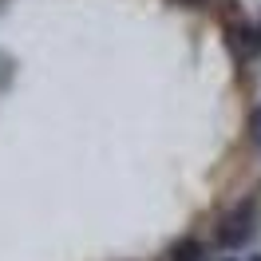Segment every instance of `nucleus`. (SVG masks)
I'll use <instances>...</instances> for the list:
<instances>
[{
    "instance_id": "6",
    "label": "nucleus",
    "mask_w": 261,
    "mask_h": 261,
    "mask_svg": "<svg viewBox=\"0 0 261 261\" xmlns=\"http://www.w3.org/2000/svg\"><path fill=\"white\" fill-rule=\"evenodd\" d=\"M218 261H245V257H229V253H226V257H218Z\"/></svg>"
},
{
    "instance_id": "7",
    "label": "nucleus",
    "mask_w": 261,
    "mask_h": 261,
    "mask_svg": "<svg viewBox=\"0 0 261 261\" xmlns=\"http://www.w3.org/2000/svg\"><path fill=\"white\" fill-rule=\"evenodd\" d=\"M245 261H261V253H249V257H245Z\"/></svg>"
},
{
    "instance_id": "3",
    "label": "nucleus",
    "mask_w": 261,
    "mask_h": 261,
    "mask_svg": "<svg viewBox=\"0 0 261 261\" xmlns=\"http://www.w3.org/2000/svg\"><path fill=\"white\" fill-rule=\"evenodd\" d=\"M166 261H210V245L198 238H178L166 249Z\"/></svg>"
},
{
    "instance_id": "1",
    "label": "nucleus",
    "mask_w": 261,
    "mask_h": 261,
    "mask_svg": "<svg viewBox=\"0 0 261 261\" xmlns=\"http://www.w3.org/2000/svg\"><path fill=\"white\" fill-rule=\"evenodd\" d=\"M257 229H261V198L249 194L218 214V222L210 226V245L222 253H238L257 238Z\"/></svg>"
},
{
    "instance_id": "2",
    "label": "nucleus",
    "mask_w": 261,
    "mask_h": 261,
    "mask_svg": "<svg viewBox=\"0 0 261 261\" xmlns=\"http://www.w3.org/2000/svg\"><path fill=\"white\" fill-rule=\"evenodd\" d=\"M226 48L242 67L261 60V16L257 20H245V16L229 20L226 24Z\"/></svg>"
},
{
    "instance_id": "4",
    "label": "nucleus",
    "mask_w": 261,
    "mask_h": 261,
    "mask_svg": "<svg viewBox=\"0 0 261 261\" xmlns=\"http://www.w3.org/2000/svg\"><path fill=\"white\" fill-rule=\"evenodd\" d=\"M245 147L253 154H261V103H253L249 115H245Z\"/></svg>"
},
{
    "instance_id": "5",
    "label": "nucleus",
    "mask_w": 261,
    "mask_h": 261,
    "mask_svg": "<svg viewBox=\"0 0 261 261\" xmlns=\"http://www.w3.org/2000/svg\"><path fill=\"white\" fill-rule=\"evenodd\" d=\"M170 4H178V8H206L214 0H170Z\"/></svg>"
}]
</instances>
